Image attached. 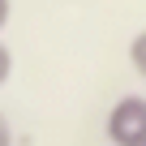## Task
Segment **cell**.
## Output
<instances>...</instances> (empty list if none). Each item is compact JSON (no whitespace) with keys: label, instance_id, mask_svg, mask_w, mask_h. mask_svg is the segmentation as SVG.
Here are the masks:
<instances>
[{"label":"cell","instance_id":"3","mask_svg":"<svg viewBox=\"0 0 146 146\" xmlns=\"http://www.w3.org/2000/svg\"><path fill=\"white\" fill-rule=\"evenodd\" d=\"M9 78H13V52L5 47V39H0V86H5Z\"/></svg>","mask_w":146,"mask_h":146},{"label":"cell","instance_id":"1","mask_svg":"<svg viewBox=\"0 0 146 146\" xmlns=\"http://www.w3.org/2000/svg\"><path fill=\"white\" fill-rule=\"evenodd\" d=\"M103 133H108L112 146H142L146 142V99L142 95L116 99L108 120H103Z\"/></svg>","mask_w":146,"mask_h":146},{"label":"cell","instance_id":"4","mask_svg":"<svg viewBox=\"0 0 146 146\" xmlns=\"http://www.w3.org/2000/svg\"><path fill=\"white\" fill-rule=\"evenodd\" d=\"M0 146H13V129H9V120H5V112H0Z\"/></svg>","mask_w":146,"mask_h":146},{"label":"cell","instance_id":"5","mask_svg":"<svg viewBox=\"0 0 146 146\" xmlns=\"http://www.w3.org/2000/svg\"><path fill=\"white\" fill-rule=\"evenodd\" d=\"M5 22H9V0H0V30H5Z\"/></svg>","mask_w":146,"mask_h":146},{"label":"cell","instance_id":"6","mask_svg":"<svg viewBox=\"0 0 146 146\" xmlns=\"http://www.w3.org/2000/svg\"><path fill=\"white\" fill-rule=\"evenodd\" d=\"M142 146H146V142H142Z\"/></svg>","mask_w":146,"mask_h":146},{"label":"cell","instance_id":"2","mask_svg":"<svg viewBox=\"0 0 146 146\" xmlns=\"http://www.w3.org/2000/svg\"><path fill=\"white\" fill-rule=\"evenodd\" d=\"M129 64H133V73L146 82V30H137L133 35V43H129Z\"/></svg>","mask_w":146,"mask_h":146}]
</instances>
